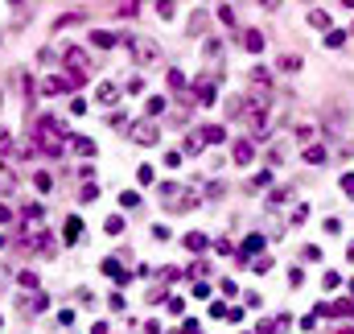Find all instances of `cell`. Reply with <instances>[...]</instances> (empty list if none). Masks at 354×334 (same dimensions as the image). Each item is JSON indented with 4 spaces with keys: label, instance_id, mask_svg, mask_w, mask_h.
Returning <instances> with one entry per match:
<instances>
[{
    "label": "cell",
    "instance_id": "obj_1",
    "mask_svg": "<svg viewBox=\"0 0 354 334\" xmlns=\"http://www.w3.org/2000/svg\"><path fill=\"white\" fill-rule=\"evenodd\" d=\"M33 132H37V144L46 149L50 157H58V153H62V128H58V120H54V116H42Z\"/></svg>",
    "mask_w": 354,
    "mask_h": 334
},
{
    "label": "cell",
    "instance_id": "obj_2",
    "mask_svg": "<svg viewBox=\"0 0 354 334\" xmlns=\"http://www.w3.org/2000/svg\"><path fill=\"white\" fill-rule=\"evenodd\" d=\"M128 46H132V58L140 66H152V62H161V46L152 42V38H128Z\"/></svg>",
    "mask_w": 354,
    "mask_h": 334
},
{
    "label": "cell",
    "instance_id": "obj_3",
    "mask_svg": "<svg viewBox=\"0 0 354 334\" xmlns=\"http://www.w3.org/2000/svg\"><path fill=\"white\" fill-rule=\"evenodd\" d=\"M74 87H83V79H74V75H54V79L42 83V95H62V91H74Z\"/></svg>",
    "mask_w": 354,
    "mask_h": 334
},
{
    "label": "cell",
    "instance_id": "obj_4",
    "mask_svg": "<svg viewBox=\"0 0 354 334\" xmlns=\"http://www.w3.org/2000/svg\"><path fill=\"white\" fill-rule=\"evenodd\" d=\"M128 132H132V140H136V144H156V140H161V128H156V124H148V120L132 124Z\"/></svg>",
    "mask_w": 354,
    "mask_h": 334
},
{
    "label": "cell",
    "instance_id": "obj_5",
    "mask_svg": "<svg viewBox=\"0 0 354 334\" xmlns=\"http://www.w3.org/2000/svg\"><path fill=\"white\" fill-rule=\"evenodd\" d=\"M66 66H70V75H74V79H83V83H87V54H83L78 46H70V50H66Z\"/></svg>",
    "mask_w": 354,
    "mask_h": 334
},
{
    "label": "cell",
    "instance_id": "obj_6",
    "mask_svg": "<svg viewBox=\"0 0 354 334\" xmlns=\"http://www.w3.org/2000/svg\"><path fill=\"white\" fill-rule=\"evenodd\" d=\"M251 157H255L251 140H235V149H231V161H235V165H251Z\"/></svg>",
    "mask_w": 354,
    "mask_h": 334
},
{
    "label": "cell",
    "instance_id": "obj_7",
    "mask_svg": "<svg viewBox=\"0 0 354 334\" xmlns=\"http://www.w3.org/2000/svg\"><path fill=\"white\" fill-rule=\"evenodd\" d=\"M194 99L206 103V107L214 103V83H210V79H198V83H194Z\"/></svg>",
    "mask_w": 354,
    "mask_h": 334
},
{
    "label": "cell",
    "instance_id": "obj_8",
    "mask_svg": "<svg viewBox=\"0 0 354 334\" xmlns=\"http://www.w3.org/2000/svg\"><path fill=\"white\" fill-rule=\"evenodd\" d=\"M243 50H251V54L264 50V33H260V29H247V33H243Z\"/></svg>",
    "mask_w": 354,
    "mask_h": 334
},
{
    "label": "cell",
    "instance_id": "obj_9",
    "mask_svg": "<svg viewBox=\"0 0 354 334\" xmlns=\"http://www.w3.org/2000/svg\"><path fill=\"white\" fill-rule=\"evenodd\" d=\"M260 248H264V235H247V239H243V252H239V256H235V260H239V264H243V260H247V256H251V252H260Z\"/></svg>",
    "mask_w": 354,
    "mask_h": 334
},
{
    "label": "cell",
    "instance_id": "obj_10",
    "mask_svg": "<svg viewBox=\"0 0 354 334\" xmlns=\"http://www.w3.org/2000/svg\"><path fill=\"white\" fill-rule=\"evenodd\" d=\"M120 38L115 33H107V29H95V33H91V46H99V50H111Z\"/></svg>",
    "mask_w": 354,
    "mask_h": 334
},
{
    "label": "cell",
    "instance_id": "obj_11",
    "mask_svg": "<svg viewBox=\"0 0 354 334\" xmlns=\"http://www.w3.org/2000/svg\"><path fill=\"white\" fill-rule=\"evenodd\" d=\"M17 190V177H13V169L9 165H0V198H5V194H13Z\"/></svg>",
    "mask_w": 354,
    "mask_h": 334
},
{
    "label": "cell",
    "instance_id": "obj_12",
    "mask_svg": "<svg viewBox=\"0 0 354 334\" xmlns=\"http://www.w3.org/2000/svg\"><path fill=\"white\" fill-rule=\"evenodd\" d=\"M95 99H99V103H115V99H120V87H115V83H103L99 91H95Z\"/></svg>",
    "mask_w": 354,
    "mask_h": 334
},
{
    "label": "cell",
    "instance_id": "obj_13",
    "mask_svg": "<svg viewBox=\"0 0 354 334\" xmlns=\"http://www.w3.org/2000/svg\"><path fill=\"white\" fill-rule=\"evenodd\" d=\"M70 149H74V153H83V157H95V140H91V136H74Z\"/></svg>",
    "mask_w": 354,
    "mask_h": 334
},
{
    "label": "cell",
    "instance_id": "obj_14",
    "mask_svg": "<svg viewBox=\"0 0 354 334\" xmlns=\"http://www.w3.org/2000/svg\"><path fill=\"white\" fill-rule=\"evenodd\" d=\"M103 272H107V277H111V281H120V285H128V272L120 268V260H103Z\"/></svg>",
    "mask_w": 354,
    "mask_h": 334
},
{
    "label": "cell",
    "instance_id": "obj_15",
    "mask_svg": "<svg viewBox=\"0 0 354 334\" xmlns=\"http://www.w3.org/2000/svg\"><path fill=\"white\" fill-rule=\"evenodd\" d=\"M326 157H330V153H326L321 144H309V149H305V161H309V165H326Z\"/></svg>",
    "mask_w": 354,
    "mask_h": 334
},
{
    "label": "cell",
    "instance_id": "obj_16",
    "mask_svg": "<svg viewBox=\"0 0 354 334\" xmlns=\"http://www.w3.org/2000/svg\"><path fill=\"white\" fill-rule=\"evenodd\" d=\"M206 244H210V239H206L202 231H189V235H185V248H189V252H202Z\"/></svg>",
    "mask_w": 354,
    "mask_h": 334
},
{
    "label": "cell",
    "instance_id": "obj_17",
    "mask_svg": "<svg viewBox=\"0 0 354 334\" xmlns=\"http://www.w3.org/2000/svg\"><path fill=\"white\" fill-rule=\"evenodd\" d=\"M222 136H227V128H218V124H210V128H202V140H206V144H218Z\"/></svg>",
    "mask_w": 354,
    "mask_h": 334
},
{
    "label": "cell",
    "instance_id": "obj_18",
    "mask_svg": "<svg viewBox=\"0 0 354 334\" xmlns=\"http://www.w3.org/2000/svg\"><path fill=\"white\" fill-rule=\"evenodd\" d=\"M280 70L297 75V70H301V58H297V54H284V58H280Z\"/></svg>",
    "mask_w": 354,
    "mask_h": 334
},
{
    "label": "cell",
    "instance_id": "obj_19",
    "mask_svg": "<svg viewBox=\"0 0 354 334\" xmlns=\"http://www.w3.org/2000/svg\"><path fill=\"white\" fill-rule=\"evenodd\" d=\"M288 198H293V190H288V186H280V190H272V198H268V206H284Z\"/></svg>",
    "mask_w": 354,
    "mask_h": 334
},
{
    "label": "cell",
    "instance_id": "obj_20",
    "mask_svg": "<svg viewBox=\"0 0 354 334\" xmlns=\"http://www.w3.org/2000/svg\"><path fill=\"white\" fill-rule=\"evenodd\" d=\"M309 25H313V29H330V13H321V9L309 13Z\"/></svg>",
    "mask_w": 354,
    "mask_h": 334
},
{
    "label": "cell",
    "instance_id": "obj_21",
    "mask_svg": "<svg viewBox=\"0 0 354 334\" xmlns=\"http://www.w3.org/2000/svg\"><path fill=\"white\" fill-rule=\"evenodd\" d=\"M326 46H330V50L346 46V33H342V29H330V33H326Z\"/></svg>",
    "mask_w": 354,
    "mask_h": 334
},
{
    "label": "cell",
    "instance_id": "obj_22",
    "mask_svg": "<svg viewBox=\"0 0 354 334\" xmlns=\"http://www.w3.org/2000/svg\"><path fill=\"white\" fill-rule=\"evenodd\" d=\"M156 13H161V17H165V21H169V17L177 13V0H156Z\"/></svg>",
    "mask_w": 354,
    "mask_h": 334
},
{
    "label": "cell",
    "instance_id": "obj_23",
    "mask_svg": "<svg viewBox=\"0 0 354 334\" xmlns=\"http://www.w3.org/2000/svg\"><path fill=\"white\" fill-rule=\"evenodd\" d=\"M83 235V219H66V239H70V244H74V239Z\"/></svg>",
    "mask_w": 354,
    "mask_h": 334
},
{
    "label": "cell",
    "instance_id": "obj_24",
    "mask_svg": "<svg viewBox=\"0 0 354 334\" xmlns=\"http://www.w3.org/2000/svg\"><path fill=\"white\" fill-rule=\"evenodd\" d=\"M33 186H37L42 194H50V190H54V177H50V173H37V177H33Z\"/></svg>",
    "mask_w": 354,
    "mask_h": 334
},
{
    "label": "cell",
    "instance_id": "obj_25",
    "mask_svg": "<svg viewBox=\"0 0 354 334\" xmlns=\"http://www.w3.org/2000/svg\"><path fill=\"white\" fill-rule=\"evenodd\" d=\"M78 21H83V13H66V17H58L54 25H58V29H66V25H78Z\"/></svg>",
    "mask_w": 354,
    "mask_h": 334
},
{
    "label": "cell",
    "instance_id": "obj_26",
    "mask_svg": "<svg viewBox=\"0 0 354 334\" xmlns=\"http://www.w3.org/2000/svg\"><path fill=\"white\" fill-rule=\"evenodd\" d=\"M169 87H173V91H185V75H181V70H169Z\"/></svg>",
    "mask_w": 354,
    "mask_h": 334
},
{
    "label": "cell",
    "instance_id": "obj_27",
    "mask_svg": "<svg viewBox=\"0 0 354 334\" xmlns=\"http://www.w3.org/2000/svg\"><path fill=\"white\" fill-rule=\"evenodd\" d=\"M103 227H107V235H120V231H124V219H120V215H111Z\"/></svg>",
    "mask_w": 354,
    "mask_h": 334
},
{
    "label": "cell",
    "instance_id": "obj_28",
    "mask_svg": "<svg viewBox=\"0 0 354 334\" xmlns=\"http://www.w3.org/2000/svg\"><path fill=\"white\" fill-rule=\"evenodd\" d=\"M202 29H206V17L194 13V17H189V33H202Z\"/></svg>",
    "mask_w": 354,
    "mask_h": 334
},
{
    "label": "cell",
    "instance_id": "obj_29",
    "mask_svg": "<svg viewBox=\"0 0 354 334\" xmlns=\"http://www.w3.org/2000/svg\"><path fill=\"white\" fill-rule=\"evenodd\" d=\"M218 21H222V25H235V9L222 5V9H218Z\"/></svg>",
    "mask_w": 354,
    "mask_h": 334
},
{
    "label": "cell",
    "instance_id": "obj_30",
    "mask_svg": "<svg viewBox=\"0 0 354 334\" xmlns=\"http://www.w3.org/2000/svg\"><path fill=\"white\" fill-rule=\"evenodd\" d=\"M95 198H99V186H95V181H87V186H83V202H95Z\"/></svg>",
    "mask_w": 354,
    "mask_h": 334
},
{
    "label": "cell",
    "instance_id": "obj_31",
    "mask_svg": "<svg viewBox=\"0 0 354 334\" xmlns=\"http://www.w3.org/2000/svg\"><path fill=\"white\" fill-rule=\"evenodd\" d=\"M161 112H165V99L152 95V99H148V116H161Z\"/></svg>",
    "mask_w": 354,
    "mask_h": 334
},
{
    "label": "cell",
    "instance_id": "obj_32",
    "mask_svg": "<svg viewBox=\"0 0 354 334\" xmlns=\"http://www.w3.org/2000/svg\"><path fill=\"white\" fill-rule=\"evenodd\" d=\"M268 181H272V169H264V173H255V177H251V186L260 190V186H268Z\"/></svg>",
    "mask_w": 354,
    "mask_h": 334
},
{
    "label": "cell",
    "instance_id": "obj_33",
    "mask_svg": "<svg viewBox=\"0 0 354 334\" xmlns=\"http://www.w3.org/2000/svg\"><path fill=\"white\" fill-rule=\"evenodd\" d=\"M321 285H326V289H338V285H342V277H338V272H326V277H321Z\"/></svg>",
    "mask_w": 354,
    "mask_h": 334
},
{
    "label": "cell",
    "instance_id": "obj_34",
    "mask_svg": "<svg viewBox=\"0 0 354 334\" xmlns=\"http://www.w3.org/2000/svg\"><path fill=\"white\" fill-rule=\"evenodd\" d=\"M120 206H140V194H132V190L120 194Z\"/></svg>",
    "mask_w": 354,
    "mask_h": 334
},
{
    "label": "cell",
    "instance_id": "obj_35",
    "mask_svg": "<svg viewBox=\"0 0 354 334\" xmlns=\"http://www.w3.org/2000/svg\"><path fill=\"white\" fill-rule=\"evenodd\" d=\"M25 289H37V277H33V272H21V277H17Z\"/></svg>",
    "mask_w": 354,
    "mask_h": 334
},
{
    "label": "cell",
    "instance_id": "obj_36",
    "mask_svg": "<svg viewBox=\"0 0 354 334\" xmlns=\"http://www.w3.org/2000/svg\"><path fill=\"white\" fill-rule=\"evenodd\" d=\"M136 177H140V186H148V181H152V165H140V173H136Z\"/></svg>",
    "mask_w": 354,
    "mask_h": 334
},
{
    "label": "cell",
    "instance_id": "obj_37",
    "mask_svg": "<svg viewBox=\"0 0 354 334\" xmlns=\"http://www.w3.org/2000/svg\"><path fill=\"white\" fill-rule=\"evenodd\" d=\"M342 190H346V194L354 198V173H346V177H342Z\"/></svg>",
    "mask_w": 354,
    "mask_h": 334
},
{
    "label": "cell",
    "instance_id": "obj_38",
    "mask_svg": "<svg viewBox=\"0 0 354 334\" xmlns=\"http://www.w3.org/2000/svg\"><path fill=\"white\" fill-rule=\"evenodd\" d=\"M9 144H13V140H9V132H0V153H9Z\"/></svg>",
    "mask_w": 354,
    "mask_h": 334
},
{
    "label": "cell",
    "instance_id": "obj_39",
    "mask_svg": "<svg viewBox=\"0 0 354 334\" xmlns=\"http://www.w3.org/2000/svg\"><path fill=\"white\" fill-rule=\"evenodd\" d=\"M9 219H13V210H9V206H0V223H9Z\"/></svg>",
    "mask_w": 354,
    "mask_h": 334
},
{
    "label": "cell",
    "instance_id": "obj_40",
    "mask_svg": "<svg viewBox=\"0 0 354 334\" xmlns=\"http://www.w3.org/2000/svg\"><path fill=\"white\" fill-rule=\"evenodd\" d=\"M260 5H264V9H276V5H280V0H260Z\"/></svg>",
    "mask_w": 354,
    "mask_h": 334
},
{
    "label": "cell",
    "instance_id": "obj_41",
    "mask_svg": "<svg viewBox=\"0 0 354 334\" xmlns=\"http://www.w3.org/2000/svg\"><path fill=\"white\" fill-rule=\"evenodd\" d=\"M342 5H346V9H354V0H342Z\"/></svg>",
    "mask_w": 354,
    "mask_h": 334
},
{
    "label": "cell",
    "instance_id": "obj_42",
    "mask_svg": "<svg viewBox=\"0 0 354 334\" xmlns=\"http://www.w3.org/2000/svg\"><path fill=\"white\" fill-rule=\"evenodd\" d=\"M0 248H5V235H0Z\"/></svg>",
    "mask_w": 354,
    "mask_h": 334
},
{
    "label": "cell",
    "instance_id": "obj_43",
    "mask_svg": "<svg viewBox=\"0 0 354 334\" xmlns=\"http://www.w3.org/2000/svg\"><path fill=\"white\" fill-rule=\"evenodd\" d=\"M342 334H354V330H342Z\"/></svg>",
    "mask_w": 354,
    "mask_h": 334
},
{
    "label": "cell",
    "instance_id": "obj_44",
    "mask_svg": "<svg viewBox=\"0 0 354 334\" xmlns=\"http://www.w3.org/2000/svg\"><path fill=\"white\" fill-rule=\"evenodd\" d=\"M350 293H354V281H350Z\"/></svg>",
    "mask_w": 354,
    "mask_h": 334
}]
</instances>
